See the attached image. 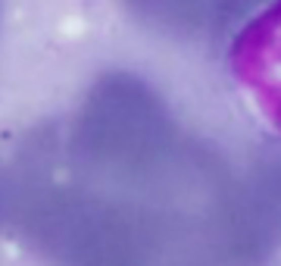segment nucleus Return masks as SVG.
<instances>
[{
    "mask_svg": "<svg viewBox=\"0 0 281 266\" xmlns=\"http://www.w3.org/2000/svg\"><path fill=\"white\" fill-rule=\"evenodd\" d=\"M13 213L28 244L56 266L200 263L156 207L88 179L60 182L28 169Z\"/></svg>",
    "mask_w": 281,
    "mask_h": 266,
    "instance_id": "obj_1",
    "label": "nucleus"
},
{
    "mask_svg": "<svg viewBox=\"0 0 281 266\" xmlns=\"http://www.w3.org/2000/svg\"><path fill=\"white\" fill-rule=\"evenodd\" d=\"M184 138L153 85L131 72H106L78 106L69 154L82 179L141 198L178 157Z\"/></svg>",
    "mask_w": 281,
    "mask_h": 266,
    "instance_id": "obj_2",
    "label": "nucleus"
},
{
    "mask_svg": "<svg viewBox=\"0 0 281 266\" xmlns=\"http://www.w3.org/2000/svg\"><path fill=\"white\" fill-rule=\"evenodd\" d=\"M231 72L262 119L281 135V0L244 19L231 41Z\"/></svg>",
    "mask_w": 281,
    "mask_h": 266,
    "instance_id": "obj_3",
    "label": "nucleus"
},
{
    "mask_svg": "<svg viewBox=\"0 0 281 266\" xmlns=\"http://www.w3.org/2000/svg\"><path fill=\"white\" fill-rule=\"evenodd\" d=\"M138 22L166 34H197L210 28L213 0H125Z\"/></svg>",
    "mask_w": 281,
    "mask_h": 266,
    "instance_id": "obj_4",
    "label": "nucleus"
},
{
    "mask_svg": "<svg viewBox=\"0 0 281 266\" xmlns=\"http://www.w3.org/2000/svg\"><path fill=\"white\" fill-rule=\"evenodd\" d=\"M247 185L253 191V201L262 210V216L269 219V225L281 235V163L269 160V163L253 166L247 175Z\"/></svg>",
    "mask_w": 281,
    "mask_h": 266,
    "instance_id": "obj_5",
    "label": "nucleus"
},
{
    "mask_svg": "<svg viewBox=\"0 0 281 266\" xmlns=\"http://www.w3.org/2000/svg\"><path fill=\"white\" fill-rule=\"evenodd\" d=\"M269 0H213V13H210V28L213 31H231L237 28L244 19L266 7Z\"/></svg>",
    "mask_w": 281,
    "mask_h": 266,
    "instance_id": "obj_6",
    "label": "nucleus"
},
{
    "mask_svg": "<svg viewBox=\"0 0 281 266\" xmlns=\"http://www.w3.org/2000/svg\"><path fill=\"white\" fill-rule=\"evenodd\" d=\"M7 207H10V191H7L4 179H0V219H4V213H7Z\"/></svg>",
    "mask_w": 281,
    "mask_h": 266,
    "instance_id": "obj_7",
    "label": "nucleus"
},
{
    "mask_svg": "<svg viewBox=\"0 0 281 266\" xmlns=\"http://www.w3.org/2000/svg\"><path fill=\"white\" fill-rule=\"evenodd\" d=\"M184 266H200V263H184Z\"/></svg>",
    "mask_w": 281,
    "mask_h": 266,
    "instance_id": "obj_8",
    "label": "nucleus"
}]
</instances>
